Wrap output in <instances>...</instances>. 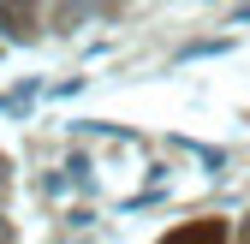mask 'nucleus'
Here are the masks:
<instances>
[{"mask_svg": "<svg viewBox=\"0 0 250 244\" xmlns=\"http://www.w3.org/2000/svg\"><path fill=\"white\" fill-rule=\"evenodd\" d=\"M0 244H12V226H6V221H0Z\"/></svg>", "mask_w": 250, "mask_h": 244, "instance_id": "3", "label": "nucleus"}, {"mask_svg": "<svg viewBox=\"0 0 250 244\" xmlns=\"http://www.w3.org/2000/svg\"><path fill=\"white\" fill-rule=\"evenodd\" d=\"M167 244H227V226L221 221H197V226H179Z\"/></svg>", "mask_w": 250, "mask_h": 244, "instance_id": "1", "label": "nucleus"}, {"mask_svg": "<svg viewBox=\"0 0 250 244\" xmlns=\"http://www.w3.org/2000/svg\"><path fill=\"white\" fill-rule=\"evenodd\" d=\"M0 24H12V36L30 42V12H12V6H0Z\"/></svg>", "mask_w": 250, "mask_h": 244, "instance_id": "2", "label": "nucleus"}, {"mask_svg": "<svg viewBox=\"0 0 250 244\" xmlns=\"http://www.w3.org/2000/svg\"><path fill=\"white\" fill-rule=\"evenodd\" d=\"M0 179H6V161H0Z\"/></svg>", "mask_w": 250, "mask_h": 244, "instance_id": "4", "label": "nucleus"}]
</instances>
